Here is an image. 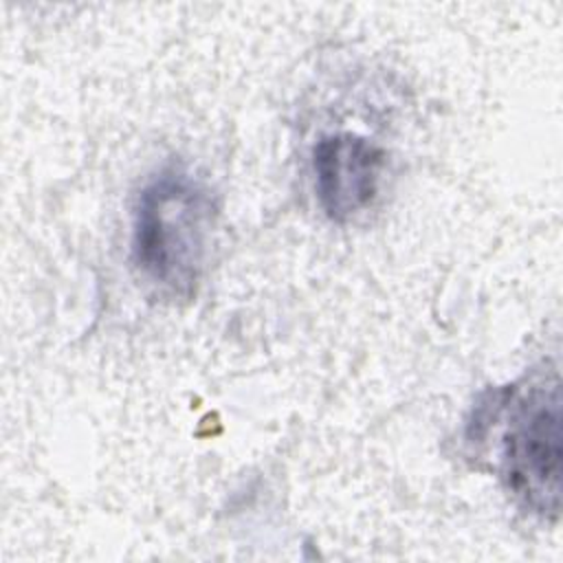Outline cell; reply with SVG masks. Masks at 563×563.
<instances>
[{
	"instance_id": "obj_1",
	"label": "cell",
	"mask_w": 563,
	"mask_h": 563,
	"mask_svg": "<svg viewBox=\"0 0 563 563\" xmlns=\"http://www.w3.org/2000/svg\"><path fill=\"white\" fill-rule=\"evenodd\" d=\"M213 222L207 185L180 165L161 167L132 211L130 255L139 277L163 297H191L207 266Z\"/></svg>"
},
{
	"instance_id": "obj_2",
	"label": "cell",
	"mask_w": 563,
	"mask_h": 563,
	"mask_svg": "<svg viewBox=\"0 0 563 563\" xmlns=\"http://www.w3.org/2000/svg\"><path fill=\"white\" fill-rule=\"evenodd\" d=\"M512 396V389H510ZM499 468L506 490L530 512L556 519L561 510V385L539 380L506 405Z\"/></svg>"
},
{
	"instance_id": "obj_3",
	"label": "cell",
	"mask_w": 563,
	"mask_h": 563,
	"mask_svg": "<svg viewBox=\"0 0 563 563\" xmlns=\"http://www.w3.org/2000/svg\"><path fill=\"white\" fill-rule=\"evenodd\" d=\"M314 194L323 213L339 224L372 207L385 169V150L352 132L323 134L310 154Z\"/></svg>"
}]
</instances>
